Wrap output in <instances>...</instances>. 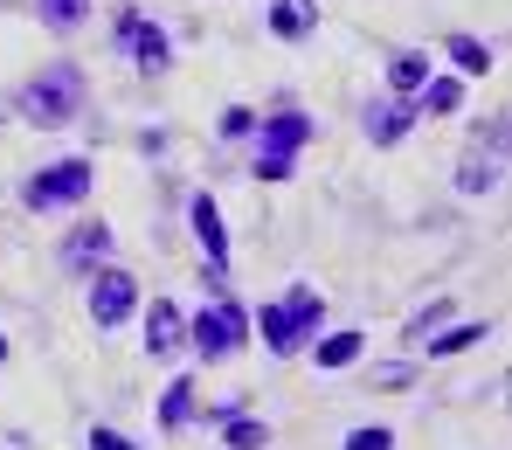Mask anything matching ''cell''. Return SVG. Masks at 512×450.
Here are the masks:
<instances>
[{"mask_svg": "<svg viewBox=\"0 0 512 450\" xmlns=\"http://www.w3.org/2000/svg\"><path fill=\"white\" fill-rule=\"evenodd\" d=\"M319 319H326L319 284H291L284 298H270V305L256 312V333H263V347H270L277 360H291V354H305V347H312Z\"/></svg>", "mask_w": 512, "mask_h": 450, "instance_id": "obj_1", "label": "cell"}, {"mask_svg": "<svg viewBox=\"0 0 512 450\" xmlns=\"http://www.w3.org/2000/svg\"><path fill=\"white\" fill-rule=\"evenodd\" d=\"M77 111H84V70H77V63H49V70H35V77L21 84V118L42 125V132L70 125Z\"/></svg>", "mask_w": 512, "mask_h": 450, "instance_id": "obj_2", "label": "cell"}, {"mask_svg": "<svg viewBox=\"0 0 512 450\" xmlns=\"http://www.w3.org/2000/svg\"><path fill=\"white\" fill-rule=\"evenodd\" d=\"M187 347L208 360V367H215V360H236L250 347V312H243L229 291H215V305H201V312L187 319Z\"/></svg>", "mask_w": 512, "mask_h": 450, "instance_id": "obj_3", "label": "cell"}, {"mask_svg": "<svg viewBox=\"0 0 512 450\" xmlns=\"http://www.w3.org/2000/svg\"><path fill=\"white\" fill-rule=\"evenodd\" d=\"M319 125L305 118V111H270L263 118V139H256V180H291V167H298V146L312 139Z\"/></svg>", "mask_w": 512, "mask_h": 450, "instance_id": "obj_4", "label": "cell"}, {"mask_svg": "<svg viewBox=\"0 0 512 450\" xmlns=\"http://www.w3.org/2000/svg\"><path fill=\"white\" fill-rule=\"evenodd\" d=\"M90 187H97V167H90V160H56V167H42V174L21 180V208H35V215H49V208H77Z\"/></svg>", "mask_w": 512, "mask_h": 450, "instance_id": "obj_5", "label": "cell"}, {"mask_svg": "<svg viewBox=\"0 0 512 450\" xmlns=\"http://www.w3.org/2000/svg\"><path fill=\"white\" fill-rule=\"evenodd\" d=\"M111 35H118V49H125L146 77H167V70H173V42H167V28H160L153 14L118 7V14H111Z\"/></svg>", "mask_w": 512, "mask_h": 450, "instance_id": "obj_6", "label": "cell"}, {"mask_svg": "<svg viewBox=\"0 0 512 450\" xmlns=\"http://www.w3.org/2000/svg\"><path fill=\"white\" fill-rule=\"evenodd\" d=\"M506 118H492V125H478V146L464 153V167H457V194H492L499 180H506Z\"/></svg>", "mask_w": 512, "mask_h": 450, "instance_id": "obj_7", "label": "cell"}, {"mask_svg": "<svg viewBox=\"0 0 512 450\" xmlns=\"http://www.w3.org/2000/svg\"><path fill=\"white\" fill-rule=\"evenodd\" d=\"M139 312V277L132 270H97L90 277V319H97V333H111V326H125Z\"/></svg>", "mask_w": 512, "mask_h": 450, "instance_id": "obj_8", "label": "cell"}, {"mask_svg": "<svg viewBox=\"0 0 512 450\" xmlns=\"http://www.w3.org/2000/svg\"><path fill=\"white\" fill-rule=\"evenodd\" d=\"M187 222H194V243H201V257H208V277L222 284V277H229V222H222V208H215L208 194H194V201H187Z\"/></svg>", "mask_w": 512, "mask_h": 450, "instance_id": "obj_9", "label": "cell"}, {"mask_svg": "<svg viewBox=\"0 0 512 450\" xmlns=\"http://www.w3.org/2000/svg\"><path fill=\"white\" fill-rule=\"evenodd\" d=\"M180 347H187V319H180V305H173V298H153V305H146V354L173 360Z\"/></svg>", "mask_w": 512, "mask_h": 450, "instance_id": "obj_10", "label": "cell"}, {"mask_svg": "<svg viewBox=\"0 0 512 450\" xmlns=\"http://www.w3.org/2000/svg\"><path fill=\"white\" fill-rule=\"evenodd\" d=\"M416 118H423V111H416V97H381V104L367 111V139H374V146H395Z\"/></svg>", "mask_w": 512, "mask_h": 450, "instance_id": "obj_11", "label": "cell"}, {"mask_svg": "<svg viewBox=\"0 0 512 450\" xmlns=\"http://www.w3.org/2000/svg\"><path fill=\"white\" fill-rule=\"evenodd\" d=\"M104 257H111V229H104V222H77L70 243H63V264L70 270H97Z\"/></svg>", "mask_w": 512, "mask_h": 450, "instance_id": "obj_12", "label": "cell"}, {"mask_svg": "<svg viewBox=\"0 0 512 450\" xmlns=\"http://www.w3.org/2000/svg\"><path fill=\"white\" fill-rule=\"evenodd\" d=\"M319 28V0H270V35L277 42H298Z\"/></svg>", "mask_w": 512, "mask_h": 450, "instance_id": "obj_13", "label": "cell"}, {"mask_svg": "<svg viewBox=\"0 0 512 450\" xmlns=\"http://www.w3.org/2000/svg\"><path fill=\"white\" fill-rule=\"evenodd\" d=\"M429 84V56L423 49H395L388 56V97H416Z\"/></svg>", "mask_w": 512, "mask_h": 450, "instance_id": "obj_14", "label": "cell"}, {"mask_svg": "<svg viewBox=\"0 0 512 450\" xmlns=\"http://www.w3.org/2000/svg\"><path fill=\"white\" fill-rule=\"evenodd\" d=\"M457 104H464V84H457V77H429V84L416 90V111H429V118H450Z\"/></svg>", "mask_w": 512, "mask_h": 450, "instance_id": "obj_15", "label": "cell"}, {"mask_svg": "<svg viewBox=\"0 0 512 450\" xmlns=\"http://www.w3.org/2000/svg\"><path fill=\"white\" fill-rule=\"evenodd\" d=\"M443 56H450L464 77H485V70H492V49H485L478 35H450V42H443Z\"/></svg>", "mask_w": 512, "mask_h": 450, "instance_id": "obj_16", "label": "cell"}, {"mask_svg": "<svg viewBox=\"0 0 512 450\" xmlns=\"http://www.w3.org/2000/svg\"><path fill=\"white\" fill-rule=\"evenodd\" d=\"M222 444H229V450H263V444H270V430H263L256 416H243V409H229V416H222Z\"/></svg>", "mask_w": 512, "mask_h": 450, "instance_id": "obj_17", "label": "cell"}, {"mask_svg": "<svg viewBox=\"0 0 512 450\" xmlns=\"http://www.w3.org/2000/svg\"><path fill=\"white\" fill-rule=\"evenodd\" d=\"M35 7H42V21H49L56 35H77L90 21V0H35Z\"/></svg>", "mask_w": 512, "mask_h": 450, "instance_id": "obj_18", "label": "cell"}, {"mask_svg": "<svg viewBox=\"0 0 512 450\" xmlns=\"http://www.w3.org/2000/svg\"><path fill=\"white\" fill-rule=\"evenodd\" d=\"M360 347H367L360 333H326L312 354H319V367H333V374H340V367H353V360H360Z\"/></svg>", "mask_w": 512, "mask_h": 450, "instance_id": "obj_19", "label": "cell"}, {"mask_svg": "<svg viewBox=\"0 0 512 450\" xmlns=\"http://www.w3.org/2000/svg\"><path fill=\"white\" fill-rule=\"evenodd\" d=\"M187 423H194V381H173L160 402V430H187Z\"/></svg>", "mask_w": 512, "mask_h": 450, "instance_id": "obj_20", "label": "cell"}, {"mask_svg": "<svg viewBox=\"0 0 512 450\" xmlns=\"http://www.w3.org/2000/svg\"><path fill=\"white\" fill-rule=\"evenodd\" d=\"M485 340V326H450V333H423L416 347H429V360L436 354H464V347H478Z\"/></svg>", "mask_w": 512, "mask_h": 450, "instance_id": "obj_21", "label": "cell"}, {"mask_svg": "<svg viewBox=\"0 0 512 450\" xmlns=\"http://www.w3.org/2000/svg\"><path fill=\"white\" fill-rule=\"evenodd\" d=\"M409 381H416V367H409V360H388V367H374V388H388V395H402Z\"/></svg>", "mask_w": 512, "mask_h": 450, "instance_id": "obj_22", "label": "cell"}, {"mask_svg": "<svg viewBox=\"0 0 512 450\" xmlns=\"http://www.w3.org/2000/svg\"><path fill=\"white\" fill-rule=\"evenodd\" d=\"M346 450H395V430H381V423H374V430H353Z\"/></svg>", "mask_w": 512, "mask_h": 450, "instance_id": "obj_23", "label": "cell"}, {"mask_svg": "<svg viewBox=\"0 0 512 450\" xmlns=\"http://www.w3.org/2000/svg\"><path fill=\"white\" fill-rule=\"evenodd\" d=\"M443 319H450V305H443V298H436V305H423V312L409 319V340H423L429 326H443Z\"/></svg>", "mask_w": 512, "mask_h": 450, "instance_id": "obj_24", "label": "cell"}, {"mask_svg": "<svg viewBox=\"0 0 512 450\" xmlns=\"http://www.w3.org/2000/svg\"><path fill=\"white\" fill-rule=\"evenodd\" d=\"M250 125H256V111H250V104H229V111H222V132H229V139H243Z\"/></svg>", "mask_w": 512, "mask_h": 450, "instance_id": "obj_25", "label": "cell"}, {"mask_svg": "<svg viewBox=\"0 0 512 450\" xmlns=\"http://www.w3.org/2000/svg\"><path fill=\"white\" fill-rule=\"evenodd\" d=\"M90 450H139L125 430H90Z\"/></svg>", "mask_w": 512, "mask_h": 450, "instance_id": "obj_26", "label": "cell"}, {"mask_svg": "<svg viewBox=\"0 0 512 450\" xmlns=\"http://www.w3.org/2000/svg\"><path fill=\"white\" fill-rule=\"evenodd\" d=\"M0 360H7V340H0Z\"/></svg>", "mask_w": 512, "mask_h": 450, "instance_id": "obj_27", "label": "cell"}]
</instances>
